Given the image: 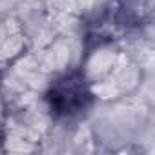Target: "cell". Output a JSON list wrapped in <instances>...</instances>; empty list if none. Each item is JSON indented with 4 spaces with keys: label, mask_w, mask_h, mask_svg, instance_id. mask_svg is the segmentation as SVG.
<instances>
[{
    "label": "cell",
    "mask_w": 155,
    "mask_h": 155,
    "mask_svg": "<svg viewBox=\"0 0 155 155\" xmlns=\"http://www.w3.org/2000/svg\"><path fill=\"white\" fill-rule=\"evenodd\" d=\"M90 99V93L82 82V79H73L69 77L68 81L57 84L53 91L49 93V102H51V111L62 113V115H71L84 108V101Z\"/></svg>",
    "instance_id": "6da1fadb"
}]
</instances>
